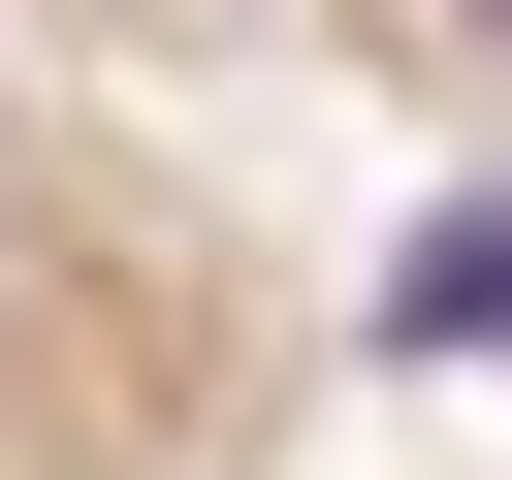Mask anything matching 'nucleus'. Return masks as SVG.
I'll return each instance as SVG.
<instances>
[{"label":"nucleus","instance_id":"f257e3e1","mask_svg":"<svg viewBox=\"0 0 512 480\" xmlns=\"http://www.w3.org/2000/svg\"><path fill=\"white\" fill-rule=\"evenodd\" d=\"M0 64H64V96H320V128L512 160V0H0Z\"/></svg>","mask_w":512,"mask_h":480}]
</instances>
